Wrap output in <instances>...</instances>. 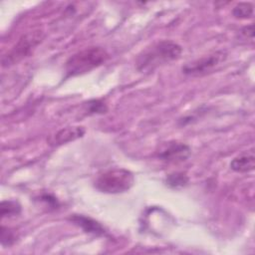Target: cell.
<instances>
[{
    "mask_svg": "<svg viewBox=\"0 0 255 255\" xmlns=\"http://www.w3.org/2000/svg\"><path fill=\"white\" fill-rule=\"evenodd\" d=\"M188 176L183 172H174L171 174H168L165 182L166 184L171 188H181L184 187L188 183Z\"/></svg>",
    "mask_w": 255,
    "mask_h": 255,
    "instance_id": "7c38bea8",
    "label": "cell"
},
{
    "mask_svg": "<svg viewBox=\"0 0 255 255\" xmlns=\"http://www.w3.org/2000/svg\"><path fill=\"white\" fill-rule=\"evenodd\" d=\"M190 147L187 144L172 141L168 142L164 146V148L160 150V152L158 153V157L167 162L177 163L186 160L190 155Z\"/></svg>",
    "mask_w": 255,
    "mask_h": 255,
    "instance_id": "8992f818",
    "label": "cell"
},
{
    "mask_svg": "<svg viewBox=\"0 0 255 255\" xmlns=\"http://www.w3.org/2000/svg\"><path fill=\"white\" fill-rule=\"evenodd\" d=\"M227 58V54L224 51H216L207 56H203L192 62L185 64L182 67V73L191 76L199 77L211 73L215 68L221 65Z\"/></svg>",
    "mask_w": 255,
    "mask_h": 255,
    "instance_id": "5b68a950",
    "label": "cell"
},
{
    "mask_svg": "<svg viewBox=\"0 0 255 255\" xmlns=\"http://www.w3.org/2000/svg\"><path fill=\"white\" fill-rule=\"evenodd\" d=\"M134 183L132 172L126 168H112L101 173L96 181L95 187L104 193H123L131 188Z\"/></svg>",
    "mask_w": 255,
    "mask_h": 255,
    "instance_id": "3957f363",
    "label": "cell"
},
{
    "mask_svg": "<svg viewBox=\"0 0 255 255\" xmlns=\"http://www.w3.org/2000/svg\"><path fill=\"white\" fill-rule=\"evenodd\" d=\"M43 38L44 33L40 29L30 31L22 35L14 47L3 56L2 66L8 67L27 57L32 50L42 42Z\"/></svg>",
    "mask_w": 255,
    "mask_h": 255,
    "instance_id": "277c9868",
    "label": "cell"
},
{
    "mask_svg": "<svg viewBox=\"0 0 255 255\" xmlns=\"http://www.w3.org/2000/svg\"><path fill=\"white\" fill-rule=\"evenodd\" d=\"M70 220L74 222L76 225L81 227L85 232L87 233H92L94 235L100 236L105 234V228L99 223L98 221L94 220L91 217L85 216V215H78L74 214L73 216L70 217Z\"/></svg>",
    "mask_w": 255,
    "mask_h": 255,
    "instance_id": "9c48e42d",
    "label": "cell"
},
{
    "mask_svg": "<svg viewBox=\"0 0 255 255\" xmlns=\"http://www.w3.org/2000/svg\"><path fill=\"white\" fill-rule=\"evenodd\" d=\"M109 59L108 52L99 46L85 48L71 56L65 65L66 78L83 75L103 65Z\"/></svg>",
    "mask_w": 255,
    "mask_h": 255,
    "instance_id": "7a4b0ae2",
    "label": "cell"
},
{
    "mask_svg": "<svg viewBox=\"0 0 255 255\" xmlns=\"http://www.w3.org/2000/svg\"><path fill=\"white\" fill-rule=\"evenodd\" d=\"M254 13V6L250 2H240L232 9V14L237 19L252 18Z\"/></svg>",
    "mask_w": 255,
    "mask_h": 255,
    "instance_id": "8fae6325",
    "label": "cell"
},
{
    "mask_svg": "<svg viewBox=\"0 0 255 255\" xmlns=\"http://www.w3.org/2000/svg\"><path fill=\"white\" fill-rule=\"evenodd\" d=\"M107 106L100 100H93L88 103L89 114H103L107 112Z\"/></svg>",
    "mask_w": 255,
    "mask_h": 255,
    "instance_id": "5bb4252c",
    "label": "cell"
},
{
    "mask_svg": "<svg viewBox=\"0 0 255 255\" xmlns=\"http://www.w3.org/2000/svg\"><path fill=\"white\" fill-rule=\"evenodd\" d=\"M85 128L83 127H67L56 131L48 139L49 143L54 146L62 145L70 141L76 140L85 134Z\"/></svg>",
    "mask_w": 255,
    "mask_h": 255,
    "instance_id": "52a82bcc",
    "label": "cell"
},
{
    "mask_svg": "<svg viewBox=\"0 0 255 255\" xmlns=\"http://www.w3.org/2000/svg\"><path fill=\"white\" fill-rule=\"evenodd\" d=\"M16 233L14 230L4 227H1V244L3 246H10L16 241Z\"/></svg>",
    "mask_w": 255,
    "mask_h": 255,
    "instance_id": "4fadbf2b",
    "label": "cell"
},
{
    "mask_svg": "<svg viewBox=\"0 0 255 255\" xmlns=\"http://www.w3.org/2000/svg\"><path fill=\"white\" fill-rule=\"evenodd\" d=\"M182 53L180 45L173 41H159L142 51L136 58V69L141 73H150L156 68L177 60Z\"/></svg>",
    "mask_w": 255,
    "mask_h": 255,
    "instance_id": "6da1fadb",
    "label": "cell"
},
{
    "mask_svg": "<svg viewBox=\"0 0 255 255\" xmlns=\"http://www.w3.org/2000/svg\"><path fill=\"white\" fill-rule=\"evenodd\" d=\"M230 167L232 170L240 173L253 170L255 167L254 148L243 151L239 155L235 156L230 162Z\"/></svg>",
    "mask_w": 255,
    "mask_h": 255,
    "instance_id": "ba28073f",
    "label": "cell"
},
{
    "mask_svg": "<svg viewBox=\"0 0 255 255\" xmlns=\"http://www.w3.org/2000/svg\"><path fill=\"white\" fill-rule=\"evenodd\" d=\"M21 212V205L15 200H3L0 204V215L4 217H13Z\"/></svg>",
    "mask_w": 255,
    "mask_h": 255,
    "instance_id": "30bf717a",
    "label": "cell"
},
{
    "mask_svg": "<svg viewBox=\"0 0 255 255\" xmlns=\"http://www.w3.org/2000/svg\"><path fill=\"white\" fill-rule=\"evenodd\" d=\"M241 33L242 35H244L245 37H250V38H253L254 36V30H253V24H250L248 26H245L242 30H241Z\"/></svg>",
    "mask_w": 255,
    "mask_h": 255,
    "instance_id": "9a60e30c",
    "label": "cell"
}]
</instances>
